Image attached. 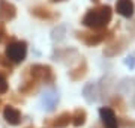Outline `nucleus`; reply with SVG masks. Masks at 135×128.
<instances>
[{
	"mask_svg": "<svg viewBox=\"0 0 135 128\" xmlns=\"http://www.w3.org/2000/svg\"><path fill=\"white\" fill-rule=\"evenodd\" d=\"M113 20V8L110 5H98L87 9L81 20V24L90 30L108 29V24Z\"/></svg>",
	"mask_w": 135,
	"mask_h": 128,
	"instance_id": "obj_1",
	"label": "nucleus"
},
{
	"mask_svg": "<svg viewBox=\"0 0 135 128\" xmlns=\"http://www.w3.org/2000/svg\"><path fill=\"white\" fill-rule=\"evenodd\" d=\"M114 30L104 29V30H75V38L81 41L87 47H96V45L111 41L114 38Z\"/></svg>",
	"mask_w": 135,
	"mask_h": 128,
	"instance_id": "obj_2",
	"label": "nucleus"
},
{
	"mask_svg": "<svg viewBox=\"0 0 135 128\" xmlns=\"http://www.w3.org/2000/svg\"><path fill=\"white\" fill-rule=\"evenodd\" d=\"M24 77H30V79L38 80L39 83L45 84H54L56 83V74H54L53 68L50 65L44 63H33L24 71Z\"/></svg>",
	"mask_w": 135,
	"mask_h": 128,
	"instance_id": "obj_3",
	"label": "nucleus"
},
{
	"mask_svg": "<svg viewBox=\"0 0 135 128\" xmlns=\"http://www.w3.org/2000/svg\"><path fill=\"white\" fill-rule=\"evenodd\" d=\"M5 56L9 59V62L12 65H18L21 62H24L26 57H27V42L11 38L6 42Z\"/></svg>",
	"mask_w": 135,
	"mask_h": 128,
	"instance_id": "obj_4",
	"label": "nucleus"
},
{
	"mask_svg": "<svg viewBox=\"0 0 135 128\" xmlns=\"http://www.w3.org/2000/svg\"><path fill=\"white\" fill-rule=\"evenodd\" d=\"M128 44H129V38L125 35H119V36H114L111 41H108V44L104 47L102 53L105 57H116L125 51Z\"/></svg>",
	"mask_w": 135,
	"mask_h": 128,
	"instance_id": "obj_5",
	"label": "nucleus"
},
{
	"mask_svg": "<svg viewBox=\"0 0 135 128\" xmlns=\"http://www.w3.org/2000/svg\"><path fill=\"white\" fill-rule=\"evenodd\" d=\"M29 12H30V15H33L35 18L42 20V21H53V20H57L59 17H60L57 12H53L48 6H45V5L32 6Z\"/></svg>",
	"mask_w": 135,
	"mask_h": 128,
	"instance_id": "obj_6",
	"label": "nucleus"
},
{
	"mask_svg": "<svg viewBox=\"0 0 135 128\" xmlns=\"http://www.w3.org/2000/svg\"><path fill=\"white\" fill-rule=\"evenodd\" d=\"M99 118L102 121L104 128H119V118L116 112L111 107H101L99 108Z\"/></svg>",
	"mask_w": 135,
	"mask_h": 128,
	"instance_id": "obj_7",
	"label": "nucleus"
},
{
	"mask_svg": "<svg viewBox=\"0 0 135 128\" xmlns=\"http://www.w3.org/2000/svg\"><path fill=\"white\" fill-rule=\"evenodd\" d=\"M17 17V8L8 0H0V23L12 21Z\"/></svg>",
	"mask_w": 135,
	"mask_h": 128,
	"instance_id": "obj_8",
	"label": "nucleus"
},
{
	"mask_svg": "<svg viewBox=\"0 0 135 128\" xmlns=\"http://www.w3.org/2000/svg\"><path fill=\"white\" fill-rule=\"evenodd\" d=\"M87 72H89L87 60L84 59V57H80L77 66H74V68L68 72V75H69V79L72 80V81H80V80H83L87 75Z\"/></svg>",
	"mask_w": 135,
	"mask_h": 128,
	"instance_id": "obj_9",
	"label": "nucleus"
},
{
	"mask_svg": "<svg viewBox=\"0 0 135 128\" xmlns=\"http://www.w3.org/2000/svg\"><path fill=\"white\" fill-rule=\"evenodd\" d=\"M3 119L9 125H12V127H18L20 124H21V121H23V115L14 106H6L3 108Z\"/></svg>",
	"mask_w": 135,
	"mask_h": 128,
	"instance_id": "obj_10",
	"label": "nucleus"
},
{
	"mask_svg": "<svg viewBox=\"0 0 135 128\" xmlns=\"http://www.w3.org/2000/svg\"><path fill=\"white\" fill-rule=\"evenodd\" d=\"M54 60H60V62H65V63H69L72 62L74 57L75 59H80V54L75 48L69 47V48H57L54 50V54H53Z\"/></svg>",
	"mask_w": 135,
	"mask_h": 128,
	"instance_id": "obj_11",
	"label": "nucleus"
},
{
	"mask_svg": "<svg viewBox=\"0 0 135 128\" xmlns=\"http://www.w3.org/2000/svg\"><path fill=\"white\" fill-rule=\"evenodd\" d=\"M116 11L117 14L125 17V18H132L135 12V3L134 0H117L116 2Z\"/></svg>",
	"mask_w": 135,
	"mask_h": 128,
	"instance_id": "obj_12",
	"label": "nucleus"
},
{
	"mask_svg": "<svg viewBox=\"0 0 135 128\" xmlns=\"http://www.w3.org/2000/svg\"><path fill=\"white\" fill-rule=\"evenodd\" d=\"M71 122H72V113H69V112H62V113L57 115L56 118L50 119L48 125L51 128H68Z\"/></svg>",
	"mask_w": 135,
	"mask_h": 128,
	"instance_id": "obj_13",
	"label": "nucleus"
},
{
	"mask_svg": "<svg viewBox=\"0 0 135 128\" xmlns=\"http://www.w3.org/2000/svg\"><path fill=\"white\" fill-rule=\"evenodd\" d=\"M39 81L35 79H30V77H24V81L21 83V86L18 88V92L21 95H33L39 88Z\"/></svg>",
	"mask_w": 135,
	"mask_h": 128,
	"instance_id": "obj_14",
	"label": "nucleus"
},
{
	"mask_svg": "<svg viewBox=\"0 0 135 128\" xmlns=\"http://www.w3.org/2000/svg\"><path fill=\"white\" fill-rule=\"evenodd\" d=\"M98 95H99V92H98V88L95 83H87L84 88H83V97H84V99H86L87 103H95L98 99Z\"/></svg>",
	"mask_w": 135,
	"mask_h": 128,
	"instance_id": "obj_15",
	"label": "nucleus"
},
{
	"mask_svg": "<svg viewBox=\"0 0 135 128\" xmlns=\"http://www.w3.org/2000/svg\"><path fill=\"white\" fill-rule=\"evenodd\" d=\"M86 121H87V112L84 110V108H81V107H78V108H75V112L72 113V125L74 127H77V128H80V127H83L84 124H86Z\"/></svg>",
	"mask_w": 135,
	"mask_h": 128,
	"instance_id": "obj_16",
	"label": "nucleus"
},
{
	"mask_svg": "<svg viewBox=\"0 0 135 128\" xmlns=\"http://www.w3.org/2000/svg\"><path fill=\"white\" fill-rule=\"evenodd\" d=\"M59 103V95L54 94V92H48V94L44 95L42 98V104L45 106L47 110H54V107L57 106Z\"/></svg>",
	"mask_w": 135,
	"mask_h": 128,
	"instance_id": "obj_17",
	"label": "nucleus"
},
{
	"mask_svg": "<svg viewBox=\"0 0 135 128\" xmlns=\"http://www.w3.org/2000/svg\"><path fill=\"white\" fill-rule=\"evenodd\" d=\"M65 35H66V29H65V26L59 24L57 27H54L53 32H51V39L54 42H60L62 39H65Z\"/></svg>",
	"mask_w": 135,
	"mask_h": 128,
	"instance_id": "obj_18",
	"label": "nucleus"
},
{
	"mask_svg": "<svg viewBox=\"0 0 135 128\" xmlns=\"http://www.w3.org/2000/svg\"><path fill=\"white\" fill-rule=\"evenodd\" d=\"M111 107H116L119 112H126V103L125 99L122 98L120 95H114L113 98H111Z\"/></svg>",
	"mask_w": 135,
	"mask_h": 128,
	"instance_id": "obj_19",
	"label": "nucleus"
},
{
	"mask_svg": "<svg viewBox=\"0 0 135 128\" xmlns=\"http://www.w3.org/2000/svg\"><path fill=\"white\" fill-rule=\"evenodd\" d=\"M8 90H9V84H8L6 74L0 69V95H5Z\"/></svg>",
	"mask_w": 135,
	"mask_h": 128,
	"instance_id": "obj_20",
	"label": "nucleus"
},
{
	"mask_svg": "<svg viewBox=\"0 0 135 128\" xmlns=\"http://www.w3.org/2000/svg\"><path fill=\"white\" fill-rule=\"evenodd\" d=\"M119 128H135V119L119 118Z\"/></svg>",
	"mask_w": 135,
	"mask_h": 128,
	"instance_id": "obj_21",
	"label": "nucleus"
},
{
	"mask_svg": "<svg viewBox=\"0 0 135 128\" xmlns=\"http://www.w3.org/2000/svg\"><path fill=\"white\" fill-rule=\"evenodd\" d=\"M0 66H2V68H5L6 71H8V72H12V66H14V65L11 63L9 62V59H8V57H6L5 54H2L0 53Z\"/></svg>",
	"mask_w": 135,
	"mask_h": 128,
	"instance_id": "obj_22",
	"label": "nucleus"
},
{
	"mask_svg": "<svg viewBox=\"0 0 135 128\" xmlns=\"http://www.w3.org/2000/svg\"><path fill=\"white\" fill-rule=\"evenodd\" d=\"M8 39H11V38H9V35H8L5 23H0V44L5 42V41H8Z\"/></svg>",
	"mask_w": 135,
	"mask_h": 128,
	"instance_id": "obj_23",
	"label": "nucleus"
},
{
	"mask_svg": "<svg viewBox=\"0 0 135 128\" xmlns=\"http://www.w3.org/2000/svg\"><path fill=\"white\" fill-rule=\"evenodd\" d=\"M125 65L126 66H129L131 69H134L135 68V59L134 57H128V59L125 60Z\"/></svg>",
	"mask_w": 135,
	"mask_h": 128,
	"instance_id": "obj_24",
	"label": "nucleus"
},
{
	"mask_svg": "<svg viewBox=\"0 0 135 128\" xmlns=\"http://www.w3.org/2000/svg\"><path fill=\"white\" fill-rule=\"evenodd\" d=\"M131 30H132V33L135 35V21L132 23V24H131Z\"/></svg>",
	"mask_w": 135,
	"mask_h": 128,
	"instance_id": "obj_25",
	"label": "nucleus"
},
{
	"mask_svg": "<svg viewBox=\"0 0 135 128\" xmlns=\"http://www.w3.org/2000/svg\"><path fill=\"white\" fill-rule=\"evenodd\" d=\"M51 3H62V2H66V0H50Z\"/></svg>",
	"mask_w": 135,
	"mask_h": 128,
	"instance_id": "obj_26",
	"label": "nucleus"
},
{
	"mask_svg": "<svg viewBox=\"0 0 135 128\" xmlns=\"http://www.w3.org/2000/svg\"><path fill=\"white\" fill-rule=\"evenodd\" d=\"M92 128H104V127H102V125H99V124H96V125H93Z\"/></svg>",
	"mask_w": 135,
	"mask_h": 128,
	"instance_id": "obj_27",
	"label": "nucleus"
},
{
	"mask_svg": "<svg viewBox=\"0 0 135 128\" xmlns=\"http://www.w3.org/2000/svg\"><path fill=\"white\" fill-rule=\"evenodd\" d=\"M93 3H99V0H92Z\"/></svg>",
	"mask_w": 135,
	"mask_h": 128,
	"instance_id": "obj_28",
	"label": "nucleus"
},
{
	"mask_svg": "<svg viewBox=\"0 0 135 128\" xmlns=\"http://www.w3.org/2000/svg\"><path fill=\"white\" fill-rule=\"evenodd\" d=\"M0 107H2V101H0Z\"/></svg>",
	"mask_w": 135,
	"mask_h": 128,
	"instance_id": "obj_29",
	"label": "nucleus"
},
{
	"mask_svg": "<svg viewBox=\"0 0 135 128\" xmlns=\"http://www.w3.org/2000/svg\"><path fill=\"white\" fill-rule=\"evenodd\" d=\"M29 128H32V127H29Z\"/></svg>",
	"mask_w": 135,
	"mask_h": 128,
	"instance_id": "obj_30",
	"label": "nucleus"
}]
</instances>
